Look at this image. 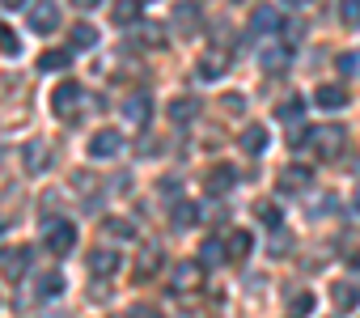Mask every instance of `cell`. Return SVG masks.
Wrapping results in <instances>:
<instances>
[{"instance_id":"cell-1","label":"cell","mask_w":360,"mask_h":318,"mask_svg":"<svg viewBox=\"0 0 360 318\" xmlns=\"http://www.w3.org/2000/svg\"><path fill=\"white\" fill-rule=\"evenodd\" d=\"M81 106H85V89H81L77 81H60L56 94H51V110H56L60 119H77Z\"/></svg>"},{"instance_id":"cell-2","label":"cell","mask_w":360,"mask_h":318,"mask_svg":"<svg viewBox=\"0 0 360 318\" xmlns=\"http://www.w3.org/2000/svg\"><path fill=\"white\" fill-rule=\"evenodd\" d=\"M309 144H314V153L322 157V162H335V157L343 153V144H347V132L343 127H314Z\"/></svg>"},{"instance_id":"cell-3","label":"cell","mask_w":360,"mask_h":318,"mask_svg":"<svg viewBox=\"0 0 360 318\" xmlns=\"http://www.w3.org/2000/svg\"><path fill=\"white\" fill-rule=\"evenodd\" d=\"M43 238H47V250H51V255H68V250L77 246V225H72V221H47Z\"/></svg>"},{"instance_id":"cell-4","label":"cell","mask_w":360,"mask_h":318,"mask_svg":"<svg viewBox=\"0 0 360 318\" xmlns=\"http://www.w3.org/2000/svg\"><path fill=\"white\" fill-rule=\"evenodd\" d=\"M26 22H30L34 34H51L60 26V5H56V0H34L30 13H26Z\"/></svg>"},{"instance_id":"cell-5","label":"cell","mask_w":360,"mask_h":318,"mask_svg":"<svg viewBox=\"0 0 360 318\" xmlns=\"http://www.w3.org/2000/svg\"><path fill=\"white\" fill-rule=\"evenodd\" d=\"M200 280H204V263H200V259H195V263H178L174 276H169V293H174V297H183V293L200 288Z\"/></svg>"},{"instance_id":"cell-6","label":"cell","mask_w":360,"mask_h":318,"mask_svg":"<svg viewBox=\"0 0 360 318\" xmlns=\"http://www.w3.org/2000/svg\"><path fill=\"white\" fill-rule=\"evenodd\" d=\"M30 267V250L26 246H9V250H0V276L5 280H22Z\"/></svg>"},{"instance_id":"cell-7","label":"cell","mask_w":360,"mask_h":318,"mask_svg":"<svg viewBox=\"0 0 360 318\" xmlns=\"http://www.w3.org/2000/svg\"><path fill=\"white\" fill-rule=\"evenodd\" d=\"M119 148H123V136L115 127H102V132L89 136V157H115Z\"/></svg>"},{"instance_id":"cell-8","label":"cell","mask_w":360,"mask_h":318,"mask_svg":"<svg viewBox=\"0 0 360 318\" xmlns=\"http://www.w3.org/2000/svg\"><path fill=\"white\" fill-rule=\"evenodd\" d=\"M200 77L204 81H217V77H225V68H229V51H221V47H212V51H204L200 56Z\"/></svg>"},{"instance_id":"cell-9","label":"cell","mask_w":360,"mask_h":318,"mask_svg":"<svg viewBox=\"0 0 360 318\" xmlns=\"http://www.w3.org/2000/svg\"><path fill=\"white\" fill-rule=\"evenodd\" d=\"M200 22H204V13H200V5H191V0H183V5L174 9V30L178 34H195Z\"/></svg>"},{"instance_id":"cell-10","label":"cell","mask_w":360,"mask_h":318,"mask_svg":"<svg viewBox=\"0 0 360 318\" xmlns=\"http://www.w3.org/2000/svg\"><path fill=\"white\" fill-rule=\"evenodd\" d=\"M250 30H255V34H276V30H284V18H280L271 5H259V9L250 13Z\"/></svg>"},{"instance_id":"cell-11","label":"cell","mask_w":360,"mask_h":318,"mask_svg":"<svg viewBox=\"0 0 360 318\" xmlns=\"http://www.w3.org/2000/svg\"><path fill=\"white\" fill-rule=\"evenodd\" d=\"M123 119H127L131 127H144V123L153 119V102H148L144 94H131V98L123 102Z\"/></svg>"},{"instance_id":"cell-12","label":"cell","mask_w":360,"mask_h":318,"mask_svg":"<svg viewBox=\"0 0 360 318\" xmlns=\"http://www.w3.org/2000/svg\"><path fill=\"white\" fill-rule=\"evenodd\" d=\"M314 102H318L322 110H343V106H347V89L326 81V85H318V89H314Z\"/></svg>"},{"instance_id":"cell-13","label":"cell","mask_w":360,"mask_h":318,"mask_svg":"<svg viewBox=\"0 0 360 318\" xmlns=\"http://www.w3.org/2000/svg\"><path fill=\"white\" fill-rule=\"evenodd\" d=\"M233 187H238V174H233L229 166H217V170L204 179V191H208V196H229Z\"/></svg>"},{"instance_id":"cell-14","label":"cell","mask_w":360,"mask_h":318,"mask_svg":"<svg viewBox=\"0 0 360 318\" xmlns=\"http://www.w3.org/2000/svg\"><path fill=\"white\" fill-rule=\"evenodd\" d=\"M161 272V246L157 242H148V246H140V259H136V276L140 280H153Z\"/></svg>"},{"instance_id":"cell-15","label":"cell","mask_w":360,"mask_h":318,"mask_svg":"<svg viewBox=\"0 0 360 318\" xmlns=\"http://www.w3.org/2000/svg\"><path fill=\"white\" fill-rule=\"evenodd\" d=\"M119 267H123L119 250H94V255H89V272H94V276H115Z\"/></svg>"},{"instance_id":"cell-16","label":"cell","mask_w":360,"mask_h":318,"mask_svg":"<svg viewBox=\"0 0 360 318\" xmlns=\"http://www.w3.org/2000/svg\"><path fill=\"white\" fill-rule=\"evenodd\" d=\"M47 162H51V148H47L43 140H30V144H26V170H30V174H43Z\"/></svg>"},{"instance_id":"cell-17","label":"cell","mask_w":360,"mask_h":318,"mask_svg":"<svg viewBox=\"0 0 360 318\" xmlns=\"http://www.w3.org/2000/svg\"><path fill=\"white\" fill-rule=\"evenodd\" d=\"M225 250H229V259H233V263H242V259L255 250V238H250L246 229H233V234L225 238Z\"/></svg>"},{"instance_id":"cell-18","label":"cell","mask_w":360,"mask_h":318,"mask_svg":"<svg viewBox=\"0 0 360 318\" xmlns=\"http://www.w3.org/2000/svg\"><path fill=\"white\" fill-rule=\"evenodd\" d=\"M200 263H204V267H221V263H229L225 242H221V238H204V246H200Z\"/></svg>"},{"instance_id":"cell-19","label":"cell","mask_w":360,"mask_h":318,"mask_svg":"<svg viewBox=\"0 0 360 318\" xmlns=\"http://www.w3.org/2000/svg\"><path fill=\"white\" fill-rule=\"evenodd\" d=\"M330 301H335L339 310H356V305H360V288L347 284V280H335V284H330Z\"/></svg>"},{"instance_id":"cell-20","label":"cell","mask_w":360,"mask_h":318,"mask_svg":"<svg viewBox=\"0 0 360 318\" xmlns=\"http://www.w3.org/2000/svg\"><path fill=\"white\" fill-rule=\"evenodd\" d=\"M305 187H309V166H284L280 191H305Z\"/></svg>"},{"instance_id":"cell-21","label":"cell","mask_w":360,"mask_h":318,"mask_svg":"<svg viewBox=\"0 0 360 318\" xmlns=\"http://www.w3.org/2000/svg\"><path fill=\"white\" fill-rule=\"evenodd\" d=\"M288 60H292V51H288V47H263V56H259V64H263L267 72H284V68H288Z\"/></svg>"},{"instance_id":"cell-22","label":"cell","mask_w":360,"mask_h":318,"mask_svg":"<svg viewBox=\"0 0 360 318\" xmlns=\"http://www.w3.org/2000/svg\"><path fill=\"white\" fill-rule=\"evenodd\" d=\"M242 148H246L250 157H259V153H267V132H263L259 123H255V127H246V132H242Z\"/></svg>"},{"instance_id":"cell-23","label":"cell","mask_w":360,"mask_h":318,"mask_svg":"<svg viewBox=\"0 0 360 318\" xmlns=\"http://www.w3.org/2000/svg\"><path fill=\"white\" fill-rule=\"evenodd\" d=\"M195 221H200V208H195L191 200H178V204H174V225H178V229H191Z\"/></svg>"},{"instance_id":"cell-24","label":"cell","mask_w":360,"mask_h":318,"mask_svg":"<svg viewBox=\"0 0 360 318\" xmlns=\"http://www.w3.org/2000/svg\"><path fill=\"white\" fill-rule=\"evenodd\" d=\"M102 234H110V238H136V225L123 221V217H106L102 221Z\"/></svg>"},{"instance_id":"cell-25","label":"cell","mask_w":360,"mask_h":318,"mask_svg":"<svg viewBox=\"0 0 360 318\" xmlns=\"http://www.w3.org/2000/svg\"><path fill=\"white\" fill-rule=\"evenodd\" d=\"M140 18V0H119L115 5V26H131Z\"/></svg>"},{"instance_id":"cell-26","label":"cell","mask_w":360,"mask_h":318,"mask_svg":"<svg viewBox=\"0 0 360 318\" xmlns=\"http://www.w3.org/2000/svg\"><path fill=\"white\" fill-rule=\"evenodd\" d=\"M169 119H174V123L195 119V102H191V98H174V102H169Z\"/></svg>"},{"instance_id":"cell-27","label":"cell","mask_w":360,"mask_h":318,"mask_svg":"<svg viewBox=\"0 0 360 318\" xmlns=\"http://www.w3.org/2000/svg\"><path fill=\"white\" fill-rule=\"evenodd\" d=\"M94 43H98V30H94V26H85V22L72 26V47H77V51H85V47H94Z\"/></svg>"},{"instance_id":"cell-28","label":"cell","mask_w":360,"mask_h":318,"mask_svg":"<svg viewBox=\"0 0 360 318\" xmlns=\"http://www.w3.org/2000/svg\"><path fill=\"white\" fill-rule=\"evenodd\" d=\"M39 68H43V72H60V68H68V51H43V56H39Z\"/></svg>"},{"instance_id":"cell-29","label":"cell","mask_w":360,"mask_h":318,"mask_svg":"<svg viewBox=\"0 0 360 318\" xmlns=\"http://www.w3.org/2000/svg\"><path fill=\"white\" fill-rule=\"evenodd\" d=\"M39 293H43V297H60V293H64V276H60V272L39 276Z\"/></svg>"},{"instance_id":"cell-30","label":"cell","mask_w":360,"mask_h":318,"mask_svg":"<svg viewBox=\"0 0 360 318\" xmlns=\"http://www.w3.org/2000/svg\"><path fill=\"white\" fill-rule=\"evenodd\" d=\"M301 115H305V98H288V102L280 106V119H284V123H301Z\"/></svg>"},{"instance_id":"cell-31","label":"cell","mask_w":360,"mask_h":318,"mask_svg":"<svg viewBox=\"0 0 360 318\" xmlns=\"http://www.w3.org/2000/svg\"><path fill=\"white\" fill-rule=\"evenodd\" d=\"M255 217H259L267 229H280V208H276V204H255Z\"/></svg>"},{"instance_id":"cell-32","label":"cell","mask_w":360,"mask_h":318,"mask_svg":"<svg viewBox=\"0 0 360 318\" xmlns=\"http://www.w3.org/2000/svg\"><path fill=\"white\" fill-rule=\"evenodd\" d=\"M339 18L347 26H360V0H339Z\"/></svg>"},{"instance_id":"cell-33","label":"cell","mask_w":360,"mask_h":318,"mask_svg":"<svg viewBox=\"0 0 360 318\" xmlns=\"http://www.w3.org/2000/svg\"><path fill=\"white\" fill-rule=\"evenodd\" d=\"M309 310H314V293H297L292 297V318H305Z\"/></svg>"},{"instance_id":"cell-34","label":"cell","mask_w":360,"mask_h":318,"mask_svg":"<svg viewBox=\"0 0 360 318\" xmlns=\"http://www.w3.org/2000/svg\"><path fill=\"white\" fill-rule=\"evenodd\" d=\"M339 72H347V77L360 72V56H356V51H343V56H339Z\"/></svg>"},{"instance_id":"cell-35","label":"cell","mask_w":360,"mask_h":318,"mask_svg":"<svg viewBox=\"0 0 360 318\" xmlns=\"http://www.w3.org/2000/svg\"><path fill=\"white\" fill-rule=\"evenodd\" d=\"M0 51H5V56H18V39H13L9 26H0Z\"/></svg>"},{"instance_id":"cell-36","label":"cell","mask_w":360,"mask_h":318,"mask_svg":"<svg viewBox=\"0 0 360 318\" xmlns=\"http://www.w3.org/2000/svg\"><path fill=\"white\" fill-rule=\"evenodd\" d=\"M127 318H161V310H157V305H131Z\"/></svg>"},{"instance_id":"cell-37","label":"cell","mask_w":360,"mask_h":318,"mask_svg":"<svg viewBox=\"0 0 360 318\" xmlns=\"http://www.w3.org/2000/svg\"><path fill=\"white\" fill-rule=\"evenodd\" d=\"M242 106H246V98H242V94H229V98H225V110H233V115H242Z\"/></svg>"},{"instance_id":"cell-38","label":"cell","mask_w":360,"mask_h":318,"mask_svg":"<svg viewBox=\"0 0 360 318\" xmlns=\"http://www.w3.org/2000/svg\"><path fill=\"white\" fill-rule=\"evenodd\" d=\"M72 5H77V9H98L102 0H72Z\"/></svg>"},{"instance_id":"cell-39","label":"cell","mask_w":360,"mask_h":318,"mask_svg":"<svg viewBox=\"0 0 360 318\" xmlns=\"http://www.w3.org/2000/svg\"><path fill=\"white\" fill-rule=\"evenodd\" d=\"M26 0H0V9H22Z\"/></svg>"},{"instance_id":"cell-40","label":"cell","mask_w":360,"mask_h":318,"mask_svg":"<svg viewBox=\"0 0 360 318\" xmlns=\"http://www.w3.org/2000/svg\"><path fill=\"white\" fill-rule=\"evenodd\" d=\"M347 263H352V267H356V272H360V250H356V255H352V259H347Z\"/></svg>"},{"instance_id":"cell-41","label":"cell","mask_w":360,"mask_h":318,"mask_svg":"<svg viewBox=\"0 0 360 318\" xmlns=\"http://www.w3.org/2000/svg\"><path fill=\"white\" fill-rule=\"evenodd\" d=\"M288 5H305V0H288Z\"/></svg>"},{"instance_id":"cell-42","label":"cell","mask_w":360,"mask_h":318,"mask_svg":"<svg viewBox=\"0 0 360 318\" xmlns=\"http://www.w3.org/2000/svg\"><path fill=\"white\" fill-rule=\"evenodd\" d=\"M356 204H360V187H356Z\"/></svg>"},{"instance_id":"cell-43","label":"cell","mask_w":360,"mask_h":318,"mask_svg":"<svg viewBox=\"0 0 360 318\" xmlns=\"http://www.w3.org/2000/svg\"><path fill=\"white\" fill-rule=\"evenodd\" d=\"M0 234H5V221H0Z\"/></svg>"},{"instance_id":"cell-44","label":"cell","mask_w":360,"mask_h":318,"mask_svg":"<svg viewBox=\"0 0 360 318\" xmlns=\"http://www.w3.org/2000/svg\"><path fill=\"white\" fill-rule=\"evenodd\" d=\"M140 5H148V0H140Z\"/></svg>"}]
</instances>
